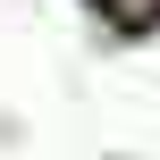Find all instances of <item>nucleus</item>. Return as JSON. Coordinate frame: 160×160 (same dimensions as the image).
<instances>
[{
    "label": "nucleus",
    "mask_w": 160,
    "mask_h": 160,
    "mask_svg": "<svg viewBox=\"0 0 160 160\" xmlns=\"http://www.w3.org/2000/svg\"><path fill=\"white\" fill-rule=\"evenodd\" d=\"M101 8H110L118 25H152V17H160V0H101Z\"/></svg>",
    "instance_id": "f257e3e1"
}]
</instances>
